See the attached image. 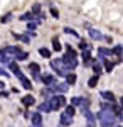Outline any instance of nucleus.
Wrapping results in <instances>:
<instances>
[{
    "instance_id": "f257e3e1",
    "label": "nucleus",
    "mask_w": 123,
    "mask_h": 127,
    "mask_svg": "<svg viewBox=\"0 0 123 127\" xmlns=\"http://www.w3.org/2000/svg\"><path fill=\"white\" fill-rule=\"evenodd\" d=\"M96 117L100 120L101 127H111L116 122V115H115V112H111V110H101V112H98Z\"/></svg>"
},
{
    "instance_id": "f03ea898",
    "label": "nucleus",
    "mask_w": 123,
    "mask_h": 127,
    "mask_svg": "<svg viewBox=\"0 0 123 127\" xmlns=\"http://www.w3.org/2000/svg\"><path fill=\"white\" fill-rule=\"evenodd\" d=\"M51 68L56 69V73L59 76H67V75H69V69L62 64L61 59H52V61H51Z\"/></svg>"
},
{
    "instance_id": "7ed1b4c3",
    "label": "nucleus",
    "mask_w": 123,
    "mask_h": 127,
    "mask_svg": "<svg viewBox=\"0 0 123 127\" xmlns=\"http://www.w3.org/2000/svg\"><path fill=\"white\" fill-rule=\"evenodd\" d=\"M49 105H51V110H57V108H61L64 103H66V98L62 97V95H52L51 98H47Z\"/></svg>"
},
{
    "instance_id": "20e7f679",
    "label": "nucleus",
    "mask_w": 123,
    "mask_h": 127,
    "mask_svg": "<svg viewBox=\"0 0 123 127\" xmlns=\"http://www.w3.org/2000/svg\"><path fill=\"white\" fill-rule=\"evenodd\" d=\"M61 61H62V64H64L69 71L74 69L76 66H78V59H76V56H69V54H66V56L61 58Z\"/></svg>"
},
{
    "instance_id": "39448f33",
    "label": "nucleus",
    "mask_w": 123,
    "mask_h": 127,
    "mask_svg": "<svg viewBox=\"0 0 123 127\" xmlns=\"http://www.w3.org/2000/svg\"><path fill=\"white\" fill-rule=\"evenodd\" d=\"M47 88H49V92H54V93H66L69 90V85L67 83H54V85H51Z\"/></svg>"
},
{
    "instance_id": "423d86ee",
    "label": "nucleus",
    "mask_w": 123,
    "mask_h": 127,
    "mask_svg": "<svg viewBox=\"0 0 123 127\" xmlns=\"http://www.w3.org/2000/svg\"><path fill=\"white\" fill-rule=\"evenodd\" d=\"M29 69H30V73L34 75V78H36V80H41V76H39V71H41V68H39L37 63H30V64H29Z\"/></svg>"
},
{
    "instance_id": "0eeeda50",
    "label": "nucleus",
    "mask_w": 123,
    "mask_h": 127,
    "mask_svg": "<svg viewBox=\"0 0 123 127\" xmlns=\"http://www.w3.org/2000/svg\"><path fill=\"white\" fill-rule=\"evenodd\" d=\"M59 122H61V126H62V127H67V126L73 124V117H69L67 114L62 112V115H61V120H59Z\"/></svg>"
},
{
    "instance_id": "6e6552de",
    "label": "nucleus",
    "mask_w": 123,
    "mask_h": 127,
    "mask_svg": "<svg viewBox=\"0 0 123 127\" xmlns=\"http://www.w3.org/2000/svg\"><path fill=\"white\" fill-rule=\"evenodd\" d=\"M41 80H42V83H44L46 87H51V85H54V83H56V78H54L52 75H44Z\"/></svg>"
},
{
    "instance_id": "1a4fd4ad",
    "label": "nucleus",
    "mask_w": 123,
    "mask_h": 127,
    "mask_svg": "<svg viewBox=\"0 0 123 127\" xmlns=\"http://www.w3.org/2000/svg\"><path fill=\"white\" fill-rule=\"evenodd\" d=\"M83 114H84V117L88 119V124H91V126H95V120H96V117L93 115V114H91V112H89V108H88V110H84Z\"/></svg>"
},
{
    "instance_id": "9d476101",
    "label": "nucleus",
    "mask_w": 123,
    "mask_h": 127,
    "mask_svg": "<svg viewBox=\"0 0 123 127\" xmlns=\"http://www.w3.org/2000/svg\"><path fill=\"white\" fill-rule=\"evenodd\" d=\"M89 36H91L93 39H96V41H101V39H103V34H101L100 31H96V29H89Z\"/></svg>"
},
{
    "instance_id": "9b49d317",
    "label": "nucleus",
    "mask_w": 123,
    "mask_h": 127,
    "mask_svg": "<svg viewBox=\"0 0 123 127\" xmlns=\"http://www.w3.org/2000/svg\"><path fill=\"white\" fill-rule=\"evenodd\" d=\"M22 103H24V105H27V107H30V105H34V103H36V100H34L32 95H25V97L22 98Z\"/></svg>"
},
{
    "instance_id": "f8f14e48",
    "label": "nucleus",
    "mask_w": 123,
    "mask_h": 127,
    "mask_svg": "<svg viewBox=\"0 0 123 127\" xmlns=\"http://www.w3.org/2000/svg\"><path fill=\"white\" fill-rule=\"evenodd\" d=\"M20 83H22V87L25 88V90H30V88H32V83H30V81H29L27 78H25V76H24V75H22V76H20Z\"/></svg>"
},
{
    "instance_id": "ddd939ff",
    "label": "nucleus",
    "mask_w": 123,
    "mask_h": 127,
    "mask_svg": "<svg viewBox=\"0 0 123 127\" xmlns=\"http://www.w3.org/2000/svg\"><path fill=\"white\" fill-rule=\"evenodd\" d=\"M41 112H51V105H49V102L46 100V102H42L41 105H39V114Z\"/></svg>"
},
{
    "instance_id": "4468645a",
    "label": "nucleus",
    "mask_w": 123,
    "mask_h": 127,
    "mask_svg": "<svg viewBox=\"0 0 123 127\" xmlns=\"http://www.w3.org/2000/svg\"><path fill=\"white\" fill-rule=\"evenodd\" d=\"M101 97H103L106 102H110V103H111V102L115 100V95L111 93V92H101Z\"/></svg>"
},
{
    "instance_id": "2eb2a0df",
    "label": "nucleus",
    "mask_w": 123,
    "mask_h": 127,
    "mask_svg": "<svg viewBox=\"0 0 123 127\" xmlns=\"http://www.w3.org/2000/svg\"><path fill=\"white\" fill-rule=\"evenodd\" d=\"M32 124H42V114H39V112H36V114H32Z\"/></svg>"
},
{
    "instance_id": "dca6fc26",
    "label": "nucleus",
    "mask_w": 123,
    "mask_h": 127,
    "mask_svg": "<svg viewBox=\"0 0 123 127\" xmlns=\"http://www.w3.org/2000/svg\"><path fill=\"white\" fill-rule=\"evenodd\" d=\"M66 83L69 85V87H71V85H74V83H76V75H73V73H69V75L66 76Z\"/></svg>"
},
{
    "instance_id": "f3484780",
    "label": "nucleus",
    "mask_w": 123,
    "mask_h": 127,
    "mask_svg": "<svg viewBox=\"0 0 123 127\" xmlns=\"http://www.w3.org/2000/svg\"><path fill=\"white\" fill-rule=\"evenodd\" d=\"M101 61H103V63H104V69H106V71L110 73V71L113 69V66H115V64H113V63H111V61H108V59H106V58H104V59H101Z\"/></svg>"
},
{
    "instance_id": "a211bd4d",
    "label": "nucleus",
    "mask_w": 123,
    "mask_h": 127,
    "mask_svg": "<svg viewBox=\"0 0 123 127\" xmlns=\"http://www.w3.org/2000/svg\"><path fill=\"white\" fill-rule=\"evenodd\" d=\"M32 19H34V14L32 12H27V14H24L20 17V20H25V22H32Z\"/></svg>"
},
{
    "instance_id": "6ab92c4d",
    "label": "nucleus",
    "mask_w": 123,
    "mask_h": 127,
    "mask_svg": "<svg viewBox=\"0 0 123 127\" xmlns=\"http://www.w3.org/2000/svg\"><path fill=\"white\" fill-rule=\"evenodd\" d=\"M39 54H41L42 58H49V56H51V51L46 49V48H41V49H39Z\"/></svg>"
},
{
    "instance_id": "aec40b11",
    "label": "nucleus",
    "mask_w": 123,
    "mask_h": 127,
    "mask_svg": "<svg viewBox=\"0 0 123 127\" xmlns=\"http://www.w3.org/2000/svg\"><path fill=\"white\" fill-rule=\"evenodd\" d=\"M89 58H91L89 51H83V61H84V64H89V63H91V61H89Z\"/></svg>"
},
{
    "instance_id": "412c9836",
    "label": "nucleus",
    "mask_w": 123,
    "mask_h": 127,
    "mask_svg": "<svg viewBox=\"0 0 123 127\" xmlns=\"http://www.w3.org/2000/svg\"><path fill=\"white\" fill-rule=\"evenodd\" d=\"M96 83H98V75L91 76V78H89V81H88V85H89L91 88H95V87H96Z\"/></svg>"
},
{
    "instance_id": "4be33fe9",
    "label": "nucleus",
    "mask_w": 123,
    "mask_h": 127,
    "mask_svg": "<svg viewBox=\"0 0 123 127\" xmlns=\"http://www.w3.org/2000/svg\"><path fill=\"white\" fill-rule=\"evenodd\" d=\"M52 49H54V51H61V49H62L61 42H59L57 39H52Z\"/></svg>"
},
{
    "instance_id": "5701e85b",
    "label": "nucleus",
    "mask_w": 123,
    "mask_h": 127,
    "mask_svg": "<svg viewBox=\"0 0 123 127\" xmlns=\"http://www.w3.org/2000/svg\"><path fill=\"white\" fill-rule=\"evenodd\" d=\"M0 63H10V58L3 53V51H0Z\"/></svg>"
},
{
    "instance_id": "b1692460",
    "label": "nucleus",
    "mask_w": 123,
    "mask_h": 127,
    "mask_svg": "<svg viewBox=\"0 0 123 127\" xmlns=\"http://www.w3.org/2000/svg\"><path fill=\"white\" fill-rule=\"evenodd\" d=\"M64 114H67L69 117H73V115L76 114V108L73 107V105H69V107H66V112H64Z\"/></svg>"
},
{
    "instance_id": "393cba45",
    "label": "nucleus",
    "mask_w": 123,
    "mask_h": 127,
    "mask_svg": "<svg viewBox=\"0 0 123 127\" xmlns=\"http://www.w3.org/2000/svg\"><path fill=\"white\" fill-rule=\"evenodd\" d=\"M15 58L19 59V61H24V59H27V58H29V54H27V53H24V51H20V53L17 54V56H15Z\"/></svg>"
},
{
    "instance_id": "a878e982",
    "label": "nucleus",
    "mask_w": 123,
    "mask_h": 127,
    "mask_svg": "<svg viewBox=\"0 0 123 127\" xmlns=\"http://www.w3.org/2000/svg\"><path fill=\"white\" fill-rule=\"evenodd\" d=\"M123 53V46H116V48H113V51H111V54H116V56H120Z\"/></svg>"
},
{
    "instance_id": "bb28decb",
    "label": "nucleus",
    "mask_w": 123,
    "mask_h": 127,
    "mask_svg": "<svg viewBox=\"0 0 123 127\" xmlns=\"http://www.w3.org/2000/svg\"><path fill=\"white\" fill-rule=\"evenodd\" d=\"M93 69L96 71V75H100V73H101V64L96 63V61H93Z\"/></svg>"
},
{
    "instance_id": "cd10ccee",
    "label": "nucleus",
    "mask_w": 123,
    "mask_h": 127,
    "mask_svg": "<svg viewBox=\"0 0 123 127\" xmlns=\"http://www.w3.org/2000/svg\"><path fill=\"white\" fill-rule=\"evenodd\" d=\"M32 14L41 15V3H34V7H32Z\"/></svg>"
},
{
    "instance_id": "c85d7f7f",
    "label": "nucleus",
    "mask_w": 123,
    "mask_h": 127,
    "mask_svg": "<svg viewBox=\"0 0 123 127\" xmlns=\"http://www.w3.org/2000/svg\"><path fill=\"white\" fill-rule=\"evenodd\" d=\"M64 32H66V34H71V36H74V37H78V32H76L74 29H71V27H64Z\"/></svg>"
},
{
    "instance_id": "c756f323",
    "label": "nucleus",
    "mask_w": 123,
    "mask_h": 127,
    "mask_svg": "<svg viewBox=\"0 0 123 127\" xmlns=\"http://www.w3.org/2000/svg\"><path fill=\"white\" fill-rule=\"evenodd\" d=\"M10 19H12V14H5L3 17H0V22H2V24H5V22H9Z\"/></svg>"
},
{
    "instance_id": "7c9ffc66",
    "label": "nucleus",
    "mask_w": 123,
    "mask_h": 127,
    "mask_svg": "<svg viewBox=\"0 0 123 127\" xmlns=\"http://www.w3.org/2000/svg\"><path fill=\"white\" fill-rule=\"evenodd\" d=\"M36 27H37V24H36V22H29L27 29H30V31H34V29H36Z\"/></svg>"
},
{
    "instance_id": "2f4dec72",
    "label": "nucleus",
    "mask_w": 123,
    "mask_h": 127,
    "mask_svg": "<svg viewBox=\"0 0 123 127\" xmlns=\"http://www.w3.org/2000/svg\"><path fill=\"white\" fill-rule=\"evenodd\" d=\"M51 14H52V15H54V17H59V12H57V9H54V7H52V9H51Z\"/></svg>"
},
{
    "instance_id": "473e14b6",
    "label": "nucleus",
    "mask_w": 123,
    "mask_h": 127,
    "mask_svg": "<svg viewBox=\"0 0 123 127\" xmlns=\"http://www.w3.org/2000/svg\"><path fill=\"white\" fill-rule=\"evenodd\" d=\"M0 75H2V76H9V73H7V71H3L2 68H0Z\"/></svg>"
},
{
    "instance_id": "72a5a7b5",
    "label": "nucleus",
    "mask_w": 123,
    "mask_h": 127,
    "mask_svg": "<svg viewBox=\"0 0 123 127\" xmlns=\"http://www.w3.org/2000/svg\"><path fill=\"white\" fill-rule=\"evenodd\" d=\"M120 108H123V97L120 98Z\"/></svg>"
},
{
    "instance_id": "f704fd0d",
    "label": "nucleus",
    "mask_w": 123,
    "mask_h": 127,
    "mask_svg": "<svg viewBox=\"0 0 123 127\" xmlns=\"http://www.w3.org/2000/svg\"><path fill=\"white\" fill-rule=\"evenodd\" d=\"M30 127H42V124H39V126H37V124H32Z\"/></svg>"
},
{
    "instance_id": "c9c22d12",
    "label": "nucleus",
    "mask_w": 123,
    "mask_h": 127,
    "mask_svg": "<svg viewBox=\"0 0 123 127\" xmlns=\"http://www.w3.org/2000/svg\"><path fill=\"white\" fill-rule=\"evenodd\" d=\"M118 119H120V120L123 122V114H120V115H118Z\"/></svg>"
},
{
    "instance_id": "e433bc0d",
    "label": "nucleus",
    "mask_w": 123,
    "mask_h": 127,
    "mask_svg": "<svg viewBox=\"0 0 123 127\" xmlns=\"http://www.w3.org/2000/svg\"><path fill=\"white\" fill-rule=\"evenodd\" d=\"M5 87V83H3V81H0V88H3Z\"/></svg>"
},
{
    "instance_id": "4c0bfd02",
    "label": "nucleus",
    "mask_w": 123,
    "mask_h": 127,
    "mask_svg": "<svg viewBox=\"0 0 123 127\" xmlns=\"http://www.w3.org/2000/svg\"><path fill=\"white\" fill-rule=\"evenodd\" d=\"M118 127H123V126H118Z\"/></svg>"
},
{
    "instance_id": "58836bf2",
    "label": "nucleus",
    "mask_w": 123,
    "mask_h": 127,
    "mask_svg": "<svg viewBox=\"0 0 123 127\" xmlns=\"http://www.w3.org/2000/svg\"><path fill=\"white\" fill-rule=\"evenodd\" d=\"M122 61H123V56H122Z\"/></svg>"
}]
</instances>
